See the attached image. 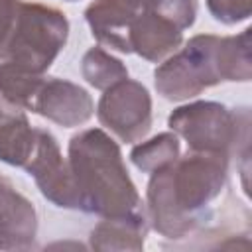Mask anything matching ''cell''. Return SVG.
Wrapping results in <instances>:
<instances>
[{"label": "cell", "instance_id": "obj_1", "mask_svg": "<svg viewBox=\"0 0 252 252\" xmlns=\"http://www.w3.org/2000/svg\"><path fill=\"white\" fill-rule=\"evenodd\" d=\"M230 159L187 152L171 165L150 173L146 215L150 228L169 240H183L211 228L213 203L228 185Z\"/></svg>", "mask_w": 252, "mask_h": 252}, {"label": "cell", "instance_id": "obj_2", "mask_svg": "<svg viewBox=\"0 0 252 252\" xmlns=\"http://www.w3.org/2000/svg\"><path fill=\"white\" fill-rule=\"evenodd\" d=\"M250 32L246 28L238 35H193L156 67L158 94L171 102H183L220 83H248L252 79Z\"/></svg>", "mask_w": 252, "mask_h": 252}, {"label": "cell", "instance_id": "obj_3", "mask_svg": "<svg viewBox=\"0 0 252 252\" xmlns=\"http://www.w3.org/2000/svg\"><path fill=\"white\" fill-rule=\"evenodd\" d=\"M67 161L79 191V211L100 219L144 213L120 146L102 130L87 128L69 140Z\"/></svg>", "mask_w": 252, "mask_h": 252}, {"label": "cell", "instance_id": "obj_4", "mask_svg": "<svg viewBox=\"0 0 252 252\" xmlns=\"http://www.w3.org/2000/svg\"><path fill=\"white\" fill-rule=\"evenodd\" d=\"M69 37L67 16L47 4L20 2L16 20L0 45V69L45 75Z\"/></svg>", "mask_w": 252, "mask_h": 252}, {"label": "cell", "instance_id": "obj_5", "mask_svg": "<svg viewBox=\"0 0 252 252\" xmlns=\"http://www.w3.org/2000/svg\"><path fill=\"white\" fill-rule=\"evenodd\" d=\"M167 126L187 142L191 152L217 154L230 163H248L250 110L246 106L228 108L217 100H195L177 106L167 116Z\"/></svg>", "mask_w": 252, "mask_h": 252}, {"label": "cell", "instance_id": "obj_6", "mask_svg": "<svg viewBox=\"0 0 252 252\" xmlns=\"http://www.w3.org/2000/svg\"><path fill=\"white\" fill-rule=\"evenodd\" d=\"M96 118L120 142L136 144L152 130V94L140 81L126 77L102 91Z\"/></svg>", "mask_w": 252, "mask_h": 252}, {"label": "cell", "instance_id": "obj_7", "mask_svg": "<svg viewBox=\"0 0 252 252\" xmlns=\"http://www.w3.org/2000/svg\"><path fill=\"white\" fill-rule=\"evenodd\" d=\"M24 169L33 177L39 193L49 203L59 209L79 211V191L69 161L63 158L59 142L49 130L35 128V148Z\"/></svg>", "mask_w": 252, "mask_h": 252}, {"label": "cell", "instance_id": "obj_8", "mask_svg": "<svg viewBox=\"0 0 252 252\" xmlns=\"http://www.w3.org/2000/svg\"><path fill=\"white\" fill-rule=\"evenodd\" d=\"M30 112L39 114L63 128L87 124L94 114V102L87 89L59 77H45L37 85Z\"/></svg>", "mask_w": 252, "mask_h": 252}, {"label": "cell", "instance_id": "obj_9", "mask_svg": "<svg viewBox=\"0 0 252 252\" xmlns=\"http://www.w3.org/2000/svg\"><path fill=\"white\" fill-rule=\"evenodd\" d=\"M37 236L33 203L0 175V250H28Z\"/></svg>", "mask_w": 252, "mask_h": 252}, {"label": "cell", "instance_id": "obj_10", "mask_svg": "<svg viewBox=\"0 0 252 252\" xmlns=\"http://www.w3.org/2000/svg\"><path fill=\"white\" fill-rule=\"evenodd\" d=\"M140 8V0H93L85 8V20L102 47L130 55V26Z\"/></svg>", "mask_w": 252, "mask_h": 252}, {"label": "cell", "instance_id": "obj_11", "mask_svg": "<svg viewBox=\"0 0 252 252\" xmlns=\"http://www.w3.org/2000/svg\"><path fill=\"white\" fill-rule=\"evenodd\" d=\"M128 41L130 53H136L150 63H161L181 47L183 32L175 24L142 4L140 12L132 20Z\"/></svg>", "mask_w": 252, "mask_h": 252}, {"label": "cell", "instance_id": "obj_12", "mask_svg": "<svg viewBox=\"0 0 252 252\" xmlns=\"http://www.w3.org/2000/svg\"><path fill=\"white\" fill-rule=\"evenodd\" d=\"M150 230L148 215L136 213L128 217L102 219L89 236V246L93 250H132L140 252L144 248Z\"/></svg>", "mask_w": 252, "mask_h": 252}, {"label": "cell", "instance_id": "obj_13", "mask_svg": "<svg viewBox=\"0 0 252 252\" xmlns=\"http://www.w3.org/2000/svg\"><path fill=\"white\" fill-rule=\"evenodd\" d=\"M33 148L35 128H32L22 108L10 104L0 122V161L14 167H24Z\"/></svg>", "mask_w": 252, "mask_h": 252}, {"label": "cell", "instance_id": "obj_14", "mask_svg": "<svg viewBox=\"0 0 252 252\" xmlns=\"http://www.w3.org/2000/svg\"><path fill=\"white\" fill-rule=\"evenodd\" d=\"M179 156V136L175 132H161L150 140L136 144L130 152V161L142 173H154L171 165Z\"/></svg>", "mask_w": 252, "mask_h": 252}, {"label": "cell", "instance_id": "obj_15", "mask_svg": "<svg viewBox=\"0 0 252 252\" xmlns=\"http://www.w3.org/2000/svg\"><path fill=\"white\" fill-rule=\"evenodd\" d=\"M81 75L91 87L104 91L114 83L126 79L128 69L118 57H114L106 49L91 47L81 59Z\"/></svg>", "mask_w": 252, "mask_h": 252}, {"label": "cell", "instance_id": "obj_16", "mask_svg": "<svg viewBox=\"0 0 252 252\" xmlns=\"http://www.w3.org/2000/svg\"><path fill=\"white\" fill-rule=\"evenodd\" d=\"M146 8L158 12L181 32L191 28L197 18V0H140Z\"/></svg>", "mask_w": 252, "mask_h": 252}, {"label": "cell", "instance_id": "obj_17", "mask_svg": "<svg viewBox=\"0 0 252 252\" xmlns=\"http://www.w3.org/2000/svg\"><path fill=\"white\" fill-rule=\"evenodd\" d=\"M205 2L211 16L224 26L246 22L252 12V0H205Z\"/></svg>", "mask_w": 252, "mask_h": 252}, {"label": "cell", "instance_id": "obj_18", "mask_svg": "<svg viewBox=\"0 0 252 252\" xmlns=\"http://www.w3.org/2000/svg\"><path fill=\"white\" fill-rule=\"evenodd\" d=\"M20 2L22 0H0V45L6 39L10 28H12L14 20H16Z\"/></svg>", "mask_w": 252, "mask_h": 252}, {"label": "cell", "instance_id": "obj_19", "mask_svg": "<svg viewBox=\"0 0 252 252\" xmlns=\"http://www.w3.org/2000/svg\"><path fill=\"white\" fill-rule=\"evenodd\" d=\"M8 106H10V102H6V100L0 96V122H2V118H4V114H6V110H8Z\"/></svg>", "mask_w": 252, "mask_h": 252}, {"label": "cell", "instance_id": "obj_20", "mask_svg": "<svg viewBox=\"0 0 252 252\" xmlns=\"http://www.w3.org/2000/svg\"><path fill=\"white\" fill-rule=\"evenodd\" d=\"M67 2H75V0H67Z\"/></svg>", "mask_w": 252, "mask_h": 252}]
</instances>
